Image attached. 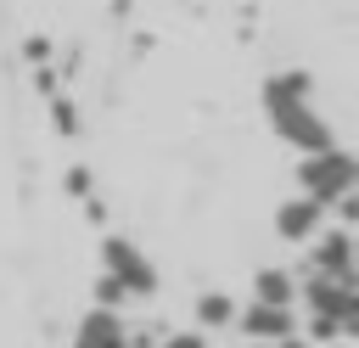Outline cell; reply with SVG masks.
<instances>
[{"mask_svg":"<svg viewBox=\"0 0 359 348\" xmlns=\"http://www.w3.org/2000/svg\"><path fill=\"white\" fill-rule=\"evenodd\" d=\"M303 185H309V196H320V202H337L348 185H353V157L348 152H337V146H320L303 168Z\"/></svg>","mask_w":359,"mask_h":348,"instance_id":"6da1fadb","label":"cell"},{"mask_svg":"<svg viewBox=\"0 0 359 348\" xmlns=\"http://www.w3.org/2000/svg\"><path fill=\"white\" fill-rule=\"evenodd\" d=\"M107 264H112V275L123 281V292H151V286H157L151 264H146L129 241H107Z\"/></svg>","mask_w":359,"mask_h":348,"instance_id":"7a4b0ae2","label":"cell"},{"mask_svg":"<svg viewBox=\"0 0 359 348\" xmlns=\"http://www.w3.org/2000/svg\"><path fill=\"white\" fill-rule=\"evenodd\" d=\"M320 213H325V202H320V196H303V202H286L275 225H280V236H292V241H297V236H309V230L320 225Z\"/></svg>","mask_w":359,"mask_h":348,"instance_id":"3957f363","label":"cell"},{"mask_svg":"<svg viewBox=\"0 0 359 348\" xmlns=\"http://www.w3.org/2000/svg\"><path fill=\"white\" fill-rule=\"evenodd\" d=\"M314 264H320V269H331V275H353V253H348V230H331V236L320 241V253H314Z\"/></svg>","mask_w":359,"mask_h":348,"instance_id":"277c9868","label":"cell"},{"mask_svg":"<svg viewBox=\"0 0 359 348\" xmlns=\"http://www.w3.org/2000/svg\"><path fill=\"white\" fill-rule=\"evenodd\" d=\"M247 331H252V337H286V331H292V320H286V309H280V303H258V309L247 314Z\"/></svg>","mask_w":359,"mask_h":348,"instance_id":"5b68a950","label":"cell"},{"mask_svg":"<svg viewBox=\"0 0 359 348\" xmlns=\"http://www.w3.org/2000/svg\"><path fill=\"white\" fill-rule=\"evenodd\" d=\"M79 348H118V320L101 309V314H90L84 320V342Z\"/></svg>","mask_w":359,"mask_h":348,"instance_id":"8992f818","label":"cell"},{"mask_svg":"<svg viewBox=\"0 0 359 348\" xmlns=\"http://www.w3.org/2000/svg\"><path fill=\"white\" fill-rule=\"evenodd\" d=\"M286 297H292V281L280 269H264L258 275V303H286Z\"/></svg>","mask_w":359,"mask_h":348,"instance_id":"52a82bcc","label":"cell"},{"mask_svg":"<svg viewBox=\"0 0 359 348\" xmlns=\"http://www.w3.org/2000/svg\"><path fill=\"white\" fill-rule=\"evenodd\" d=\"M230 314H236V309H230V297H219V292H208V297H202V320H208V326H224Z\"/></svg>","mask_w":359,"mask_h":348,"instance_id":"ba28073f","label":"cell"},{"mask_svg":"<svg viewBox=\"0 0 359 348\" xmlns=\"http://www.w3.org/2000/svg\"><path fill=\"white\" fill-rule=\"evenodd\" d=\"M118 297H123V281H118V275H107V281H101V309H112Z\"/></svg>","mask_w":359,"mask_h":348,"instance_id":"9c48e42d","label":"cell"},{"mask_svg":"<svg viewBox=\"0 0 359 348\" xmlns=\"http://www.w3.org/2000/svg\"><path fill=\"white\" fill-rule=\"evenodd\" d=\"M168 348H202V342H196V337H174Z\"/></svg>","mask_w":359,"mask_h":348,"instance_id":"30bf717a","label":"cell"}]
</instances>
